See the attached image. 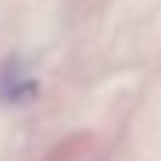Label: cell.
Returning <instances> with one entry per match:
<instances>
[]
</instances>
